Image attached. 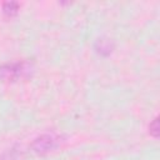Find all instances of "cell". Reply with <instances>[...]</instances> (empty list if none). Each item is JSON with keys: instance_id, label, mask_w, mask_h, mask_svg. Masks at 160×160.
<instances>
[{"instance_id": "6", "label": "cell", "mask_w": 160, "mask_h": 160, "mask_svg": "<svg viewBox=\"0 0 160 160\" xmlns=\"http://www.w3.org/2000/svg\"><path fill=\"white\" fill-rule=\"evenodd\" d=\"M149 130H150V134H151L154 138H158V135H159V119H158V118H155V119L150 122Z\"/></svg>"}, {"instance_id": "5", "label": "cell", "mask_w": 160, "mask_h": 160, "mask_svg": "<svg viewBox=\"0 0 160 160\" xmlns=\"http://www.w3.org/2000/svg\"><path fill=\"white\" fill-rule=\"evenodd\" d=\"M18 10H19V4L18 2H5L2 5V12L6 15V16H14L18 14Z\"/></svg>"}, {"instance_id": "3", "label": "cell", "mask_w": 160, "mask_h": 160, "mask_svg": "<svg viewBox=\"0 0 160 160\" xmlns=\"http://www.w3.org/2000/svg\"><path fill=\"white\" fill-rule=\"evenodd\" d=\"M22 151L19 148H12L0 156V160H21Z\"/></svg>"}, {"instance_id": "1", "label": "cell", "mask_w": 160, "mask_h": 160, "mask_svg": "<svg viewBox=\"0 0 160 160\" xmlns=\"http://www.w3.org/2000/svg\"><path fill=\"white\" fill-rule=\"evenodd\" d=\"M32 65L28 61L6 64L0 68V78L5 80H18L19 78H25L30 75Z\"/></svg>"}, {"instance_id": "2", "label": "cell", "mask_w": 160, "mask_h": 160, "mask_svg": "<svg viewBox=\"0 0 160 160\" xmlns=\"http://www.w3.org/2000/svg\"><path fill=\"white\" fill-rule=\"evenodd\" d=\"M60 142V138L56 136L55 134H44V135H40L39 138H36L30 148L34 152L39 154V155H44V154H48L50 151H52L54 149L58 148Z\"/></svg>"}, {"instance_id": "4", "label": "cell", "mask_w": 160, "mask_h": 160, "mask_svg": "<svg viewBox=\"0 0 160 160\" xmlns=\"http://www.w3.org/2000/svg\"><path fill=\"white\" fill-rule=\"evenodd\" d=\"M96 50H98V52H100V54H102V55H108V54L111 52L112 45H111L110 41H108V40L99 39L98 42H96Z\"/></svg>"}]
</instances>
